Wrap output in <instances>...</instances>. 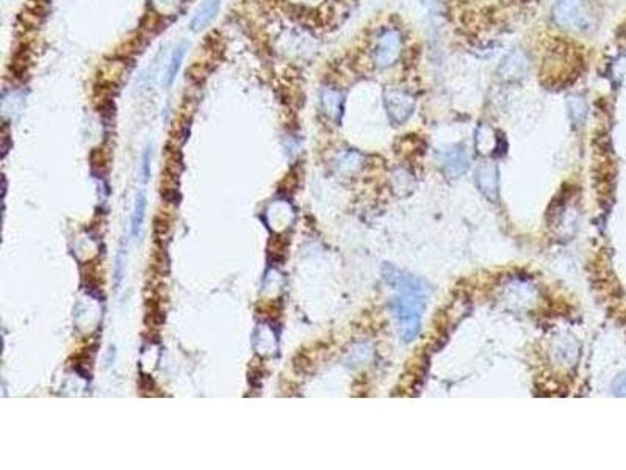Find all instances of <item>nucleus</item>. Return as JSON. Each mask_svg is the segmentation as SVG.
I'll return each instance as SVG.
<instances>
[{
	"mask_svg": "<svg viewBox=\"0 0 626 470\" xmlns=\"http://www.w3.org/2000/svg\"><path fill=\"white\" fill-rule=\"evenodd\" d=\"M384 278L395 291L399 292L398 298L392 301V309L401 328V337L405 342L415 339L422 326L424 311V287L422 281L409 276L392 265L384 267Z\"/></svg>",
	"mask_w": 626,
	"mask_h": 470,
	"instance_id": "1",
	"label": "nucleus"
},
{
	"mask_svg": "<svg viewBox=\"0 0 626 470\" xmlns=\"http://www.w3.org/2000/svg\"><path fill=\"white\" fill-rule=\"evenodd\" d=\"M553 17L559 27L583 31L590 27L589 10L584 0H558L553 8Z\"/></svg>",
	"mask_w": 626,
	"mask_h": 470,
	"instance_id": "2",
	"label": "nucleus"
},
{
	"mask_svg": "<svg viewBox=\"0 0 626 470\" xmlns=\"http://www.w3.org/2000/svg\"><path fill=\"white\" fill-rule=\"evenodd\" d=\"M385 108L389 113L390 121L395 124H403L404 121L410 118V115L415 110V99L409 93L399 91L395 88H389L384 96Z\"/></svg>",
	"mask_w": 626,
	"mask_h": 470,
	"instance_id": "3",
	"label": "nucleus"
},
{
	"mask_svg": "<svg viewBox=\"0 0 626 470\" xmlns=\"http://www.w3.org/2000/svg\"><path fill=\"white\" fill-rule=\"evenodd\" d=\"M401 35L393 29L385 30L378 41L376 52H374V61H376L379 68L392 66V64L396 63L399 55H401Z\"/></svg>",
	"mask_w": 626,
	"mask_h": 470,
	"instance_id": "4",
	"label": "nucleus"
},
{
	"mask_svg": "<svg viewBox=\"0 0 626 470\" xmlns=\"http://www.w3.org/2000/svg\"><path fill=\"white\" fill-rule=\"evenodd\" d=\"M528 68L529 63L526 55L521 50H512L500 64V75L507 82H519L526 77Z\"/></svg>",
	"mask_w": 626,
	"mask_h": 470,
	"instance_id": "5",
	"label": "nucleus"
},
{
	"mask_svg": "<svg viewBox=\"0 0 626 470\" xmlns=\"http://www.w3.org/2000/svg\"><path fill=\"white\" fill-rule=\"evenodd\" d=\"M476 180L484 195L490 199H496L498 196V170L495 165L486 163L477 168Z\"/></svg>",
	"mask_w": 626,
	"mask_h": 470,
	"instance_id": "6",
	"label": "nucleus"
},
{
	"mask_svg": "<svg viewBox=\"0 0 626 470\" xmlns=\"http://www.w3.org/2000/svg\"><path fill=\"white\" fill-rule=\"evenodd\" d=\"M440 162L443 170L448 172L449 176H459L468 166V157L461 147H451L449 151L442 152Z\"/></svg>",
	"mask_w": 626,
	"mask_h": 470,
	"instance_id": "7",
	"label": "nucleus"
},
{
	"mask_svg": "<svg viewBox=\"0 0 626 470\" xmlns=\"http://www.w3.org/2000/svg\"><path fill=\"white\" fill-rule=\"evenodd\" d=\"M219 6H221V0H207L198 13L193 16L190 22V29L193 31H201L218 16Z\"/></svg>",
	"mask_w": 626,
	"mask_h": 470,
	"instance_id": "8",
	"label": "nucleus"
},
{
	"mask_svg": "<svg viewBox=\"0 0 626 470\" xmlns=\"http://www.w3.org/2000/svg\"><path fill=\"white\" fill-rule=\"evenodd\" d=\"M185 52H186V44L185 43H182V44H180V46H177L176 49H174V52L171 55V60H170V64H167L165 79H163V85L166 88H170L172 85V82L176 80V75H177L179 69H180V64H182V61H184Z\"/></svg>",
	"mask_w": 626,
	"mask_h": 470,
	"instance_id": "9",
	"label": "nucleus"
},
{
	"mask_svg": "<svg viewBox=\"0 0 626 470\" xmlns=\"http://www.w3.org/2000/svg\"><path fill=\"white\" fill-rule=\"evenodd\" d=\"M567 107H569L570 118L576 126H583L587 118V104L583 98L579 96H570L567 101Z\"/></svg>",
	"mask_w": 626,
	"mask_h": 470,
	"instance_id": "10",
	"label": "nucleus"
},
{
	"mask_svg": "<svg viewBox=\"0 0 626 470\" xmlns=\"http://www.w3.org/2000/svg\"><path fill=\"white\" fill-rule=\"evenodd\" d=\"M322 104H325L326 110L329 113L334 115V117H338L341 112V104H343V101H341V94L338 91L327 88L322 91Z\"/></svg>",
	"mask_w": 626,
	"mask_h": 470,
	"instance_id": "11",
	"label": "nucleus"
},
{
	"mask_svg": "<svg viewBox=\"0 0 626 470\" xmlns=\"http://www.w3.org/2000/svg\"><path fill=\"white\" fill-rule=\"evenodd\" d=\"M144 209H146V199L143 195H140L138 201H137V207H135V214H133V220H132V228H133V235L138 234V230L143 224V218H144Z\"/></svg>",
	"mask_w": 626,
	"mask_h": 470,
	"instance_id": "12",
	"label": "nucleus"
},
{
	"mask_svg": "<svg viewBox=\"0 0 626 470\" xmlns=\"http://www.w3.org/2000/svg\"><path fill=\"white\" fill-rule=\"evenodd\" d=\"M612 389H614V394L617 397H626V372L620 373L616 378L614 384H612Z\"/></svg>",
	"mask_w": 626,
	"mask_h": 470,
	"instance_id": "13",
	"label": "nucleus"
},
{
	"mask_svg": "<svg viewBox=\"0 0 626 470\" xmlns=\"http://www.w3.org/2000/svg\"><path fill=\"white\" fill-rule=\"evenodd\" d=\"M149 160H151V152L147 151L146 154H144V159H143V172H144V180H147V177H149Z\"/></svg>",
	"mask_w": 626,
	"mask_h": 470,
	"instance_id": "14",
	"label": "nucleus"
}]
</instances>
